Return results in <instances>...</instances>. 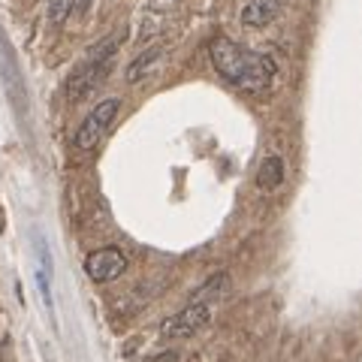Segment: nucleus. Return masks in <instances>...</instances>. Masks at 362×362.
<instances>
[{"label": "nucleus", "mask_w": 362, "mask_h": 362, "mask_svg": "<svg viewBox=\"0 0 362 362\" xmlns=\"http://www.w3.org/2000/svg\"><path fill=\"white\" fill-rule=\"evenodd\" d=\"M160 54H163V49H160V45H151V49L145 52V54H139V58H136V61L127 66V82H130V85L142 82V76L148 73L151 66L157 64V58H160Z\"/></svg>", "instance_id": "8"}, {"label": "nucleus", "mask_w": 362, "mask_h": 362, "mask_svg": "<svg viewBox=\"0 0 362 362\" xmlns=\"http://www.w3.org/2000/svg\"><path fill=\"white\" fill-rule=\"evenodd\" d=\"M254 181H257V187L263 190V194H275V190L284 185V160H281L278 154L263 157V163H259Z\"/></svg>", "instance_id": "7"}, {"label": "nucleus", "mask_w": 362, "mask_h": 362, "mask_svg": "<svg viewBox=\"0 0 362 362\" xmlns=\"http://www.w3.org/2000/svg\"><path fill=\"white\" fill-rule=\"evenodd\" d=\"M82 4H90V0H82Z\"/></svg>", "instance_id": "11"}, {"label": "nucleus", "mask_w": 362, "mask_h": 362, "mask_svg": "<svg viewBox=\"0 0 362 362\" xmlns=\"http://www.w3.org/2000/svg\"><path fill=\"white\" fill-rule=\"evenodd\" d=\"M209 58H211V66L226 82L247 90V94L266 90L272 85V78H275V61L269 54L242 49L230 37H214L209 42Z\"/></svg>", "instance_id": "1"}, {"label": "nucleus", "mask_w": 362, "mask_h": 362, "mask_svg": "<svg viewBox=\"0 0 362 362\" xmlns=\"http://www.w3.org/2000/svg\"><path fill=\"white\" fill-rule=\"evenodd\" d=\"M209 320H211V305L187 302L178 314L166 317L163 326H160V335L163 338H190V335H197Z\"/></svg>", "instance_id": "5"}, {"label": "nucleus", "mask_w": 362, "mask_h": 362, "mask_svg": "<svg viewBox=\"0 0 362 362\" xmlns=\"http://www.w3.org/2000/svg\"><path fill=\"white\" fill-rule=\"evenodd\" d=\"M124 272H127V254L115 245L97 247V251H90L85 259V275L94 281V284H109V281L121 278Z\"/></svg>", "instance_id": "4"}, {"label": "nucleus", "mask_w": 362, "mask_h": 362, "mask_svg": "<svg viewBox=\"0 0 362 362\" xmlns=\"http://www.w3.org/2000/svg\"><path fill=\"white\" fill-rule=\"evenodd\" d=\"M118 115H121V100H115V97L100 100V103L85 115V121L78 124V130L73 136V145L78 151L97 148V145L106 139V133L112 130V124H115Z\"/></svg>", "instance_id": "3"}, {"label": "nucleus", "mask_w": 362, "mask_h": 362, "mask_svg": "<svg viewBox=\"0 0 362 362\" xmlns=\"http://www.w3.org/2000/svg\"><path fill=\"white\" fill-rule=\"evenodd\" d=\"M281 16V0H247L242 9V25L266 28Z\"/></svg>", "instance_id": "6"}, {"label": "nucleus", "mask_w": 362, "mask_h": 362, "mask_svg": "<svg viewBox=\"0 0 362 362\" xmlns=\"http://www.w3.org/2000/svg\"><path fill=\"white\" fill-rule=\"evenodd\" d=\"M118 40H121V33H112V37H106L103 42H97L94 49L82 58V64L73 70L70 82H66V97H70L73 103L85 100L88 90L97 85V78L109 70V64H112V58H115V52H118Z\"/></svg>", "instance_id": "2"}, {"label": "nucleus", "mask_w": 362, "mask_h": 362, "mask_svg": "<svg viewBox=\"0 0 362 362\" xmlns=\"http://www.w3.org/2000/svg\"><path fill=\"white\" fill-rule=\"evenodd\" d=\"M145 362H178V354L175 350H163V354H157V356L145 359Z\"/></svg>", "instance_id": "10"}, {"label": "nucleus", "mask_w": 362, "mask_h": 362, "mask_svg": "<svg viewBox=\"0 0 362 362\" xmlns=\"http://www.w3.org/2000/svg\"><path fill=\"white\" fill-rule=\"evenodd\" d=\"M76 6H78V0H45V16H49L54 28H61Z\"/></svg>", "instance_id": "9"}]
</instances>
